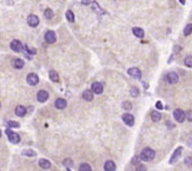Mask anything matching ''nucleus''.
I'll return each instance as SVG.
<instances>
[{"mask_svg": "<svg viewBox=\"0 0 192 171\" xmlns=\"http://www.w3.org/2000/svg\"><path fill=\"white\" fill-rule=\"evenodd\" d=\"M156 157V152L151 148H146L142 150L141 155H140V159H142L143 161H151L153 158Z\"/></svg>", "mask_w": 192, "mask_h": 171, "instance_id": "nucleus-1", "label": "nucleus"}, {"mask_svg": "<svg viewBox=\"0 0 192 171\" xmlns=\"http://www.w3.org/2000/svg\"><path fill=\"white\" fill-rule=\"evenodd\" d=\"M27 82L30 86H36L39 82V78H38V76L36 73H29L27 76Z\"/></svg>", "mask_w": 192, "mask_h": 171, "instance_id": "nucleus-8", "label": "nucleus"}, {"mask_svg": "<svg viewBox=\"0 0 192 171\" xmlns=\"http://www.w3.org/2000/svg\"><path fill=\"white\" fill-rule=\"evenodd\" d=\"M180 2H181V3H182V5H184V2H185V1H184V0H180Z\"/></svg>", "mask_w": 192, "mask_h": 171, "instance_id": "nucleus-41", "label": "nucleus"}, {"mask_svg": "<svg viewBox=\"0 0 192 171\" xmlns=\"http://www.w3.org/2000/svg\"><path fill=\"white\" fill-rule=\"evenodd\" d=\"M122 108H123L124 110H131V109H132V103L129 102V101H124V102L122 103Z\"/></svg>", "mask_w": 192, "mask_h": 171, "instance_id": "nucleus-26", "label": "nucleus"}, {"mask_svg": "<svg viewBox=\"0 0 192 171\" xmlns=\"http://www.w3.org/2000/svg\"><path fill=\"white\" fill-rule=\"evenodd\" d=\"M167 81L170 83V85H174V83H177L179 81V76L178 73H176V72H169L168 75H167Z\"/></svg>", "mask_w": 192, "mask_h": 171, "instance_id": "nucleus-5", "label": "nucleus"}, {"mask_svg": "<svg viewBox=\"0 0 192 171\" xmlns=\"http://www.w3.org/2000/svg\"><path fill=\"white\" fill-rule=\"evenodd\" d=\"M72 164H73V162H72L71 159H66L64 161V167H67V168H70V167H72Z\"/></svg>", "mask_w": 192, "mask_h": 171, "instance_id": "nucleus-30", "label": "nucleus"}, {"mask_svg": "<svg viewBox=\"0 0 192 171\" xmlns=\"http://www.w3.org/2000/svg\"><path fill=\"white\" fill-rule=\"evenodd\" d=\"M55 106L57 109H64V108L67 107V101L64 99H57L55 101Z\"/></svg>", "mask_w": 192, "mask_h": 171, "instance_id": "nucleus-17", "label": "nucleus"}, {"mask_svg": "<svg viewBox=\"0 0 192 171\" xmlns=\"http://www.w3.org/2000/svg\"><path fill=\"white\" fill-rule=\"evenodd\" d=\"M115 169H117V167H115V163L113 161L108 160L107 162L105 163V170L106 171H115Z\"/></svg>", "mask_w": 192, "mask_h": 171, "instance_id": "nucleus-16", "label": "nucleus"}, {"mask_svg": "<svg viewBox=\"0 0 192 171\" xmlns=\"http://www.w3.org/2000/svg\"><path fill=\"white\" fill-rule=\"evenodd\" d=\"M192 31V25H188L184 29V36H189Z\"/></svg>", "mask_w": 192, "mask_h": 171, "instance_id": "nucleus-29", "label": "nucleus"}, {"mask_svg": "<svg viewBox=\"0 0 192 171\" xmlns=\"http://www.w3.org/2000/svg\"><path fill=\"white\" fill-rule=\"evenodd\" d=\"M185 163L188 164V166H191V158H187V159H185Z\"/></svg>", "mask_w": 192, "mask_h": 171, "instance_id": "nucleus-38", "label": "nucleus"}, {"mask_svg": "<svg viewBox=\"0 0 192 171\" xmlns=\"http://www.w3.org/2000/svg\"><path fill=\"white\" fill-rule=\"evenodd\" d=\"M6 133L8 135V139H9V141L12 143H19L20 142V137L18 133H16L14 131H11V130H7L6 131Z\"/></svg>", "mask_w": 192, "mask_h": 171, "instance_id": "nucleus-2", "label": "nucleus"}, {"mask_svg": "<svg viewBox=\"0 0 192 171\" xmlns=\"http://www.w3.org/2000/svg\"><path fill=\"white\" fill-rule=\"evenodd\" d=\"M10 48H11V50L16 51V52H19V51H22L25 49V46L19 40H14L10 43Z\"/></svg>", "mask_w": 192, "mask_h": 171, "instance_id": "nucleus-4", "label": "nucleus"}, {"mask_svg": "<svg viewBox=\"0 0 192 171\" xmlns=\"http://www.w3.org/2000/svg\"><path fill=\"white\" fill-rule=\"evenodd\" d=\"M156 108H158V109H162V103H161V102H160V101H158V102H156Z\"/></svg>", "mask_w": 192, "mask_h": 171, "instance_id": "nucleus-39", "label": "nucleus"}, {"mask_svg": "<svg viewBox=\"0 0 192 171\" xmlns=\"http://www.w3.org/2000/svg\"><path fill=\"white\" fill-rule=\"evenodd\" d=\"M128 73L135 79H141V71L138 68H130L128 70Z\"/></svg>", "mask_w": 192, "mask_h": 171, "instance_id": "nucleus-13", "label": "nucleus"}, {"mask_svg": "<svg viewBox=\"0 0 192 171\" xmlns=\"http://www.w3.org/2000/svg\"><path fill=\"white\" fill-rule=\"evenodd\" d=\"M0 137H1V130H0Z\"/></svg>", "mask_w": 192, "mask_h": 171, "instance_id": "nucleus-43", "label": "nucleus"}, {"mask_svg": "<svg viewBox=\"0 0 192 171\" xmlns=\"http://www.w3.org/2000/svg\"><path fill=\"white\" fill-rule=\"evenodd\" d=\"M66 17H67L68 21H70V22L74 21V14H73V12H72L71 10H68V11L66 12Z\"/></svg>", "mask_w": 192, "mask_h": 171, "instance_id": "nucleus-23", "label": "nucleus"}, {"mask_svg": "<svg viewBox=\"0 0 192 171\" xmlns=\"http://www.w3.org/2000/svg\"><path fill=\"white\" fill-rule=\"evenodd\" d=\"M122 120L123 122L129 126V127H132L133 124H135V118H133V116L130 114H124L122 116Z\"/></svg>", "mask_w": 192, "mask_h": 171, "instance_id": "nucleus-6", "label": "nucleus"}, {"mask_svg": "<svg viewBox=\"0 0 192 171\" xmlns=\"http://www.w3.org/2000/svg\"><path fill=\"white\" fill-rule=\"evenodd\" d=\"M49 78L53 81V82H58L59 81V76H58V73L55 70H51L49 71Z\"/></svg>", "mask_w": 192, "mask_h": 171, "instance_id": "nucleus-22", "label": "nucleus"}, {"mask_svg": "<svg viewBox=\"0 0 192 171\" xmlns=\"http://www.w3.org/2000/svg\"><path fill=\"white\" fill-rule=\"evenodd\" d=\"M67 171H70V169H68V168H67Z\"/></svg>", "mask_w": 192, "mask_h": 171, "instance_id": "nucleus-42", "label": "nucleus"}, {"mask_svg": "<svg viewBox=\"0 0 192 171\" xmlns=\"http://www.w3.org/2000/svg\"><path fill=\"white\" fill-rule=\"evenodd\" d=\"M0 107H1V103H0Z\"/></svg>", "mask_w": 192, "mask_h": 171, "instance_id": "nucleus-44", "label": "nucleus"}, {"mask_svg": "<svg viewBox=\"0 0 192 171\" xmlns=\"http://www.w3.org/2000/svg\"><path fill=\"white\" fill-rule=\"evenodd\" d=\"M191 116H192V112H191V111H190V110H189V111L187 112V114H185V117H187V119H188L189 121H191V119H192Z\"/></svg>", "mask_w": 192, "mask_h": 171, "instance_id": "nucleus-37", "label": "nucleus"}, {"mask_svg": "<svg viewBox=\"0 0 192 171\" xmlns=\"http://www.w3.org/2000/svg\"><path fill=\"white\" fill-rule=\"evenodd\" d=\"M184 62H185V66H187V67H191V66H192V58H191V56H188V57L185 58Z\"/></svg>", "mask_w": 192, "mask_h": 171, "instance_id": "nucleus-32", "label": "nucleus"}, {"mask_svg": "<svg viewBox=\"0 0 192 171\" xmlns=\"http://www.w3.org/2000/svg\"><path fill=\"white\" fill-rule=\"evenodd\" d=\"M26 50L28 51V53H31V55H36V49H33V48H28V47H25Z\"/></svg>", "mask_w": 192, "mask_h": 171, "instance_id": "nucleus-34", "label": "nucleus"}, {"mask_svg": "<svg viewBox=\"0 0 192 171\" xmlns=\"http://www.w3.org/2000/svg\"><path fill=\"white\" fill-rule=\"evenodd\" d=\"M23 66H25V62H23L22 59L16 58V59L12 60V67L16 68V69H21V68H23Z\"/></svg>", "mask_w": 192, "mask_h": 171, "instance_id": "nucleus-14", "label": "nucleus"}, {"mask_svg": "<svg viewBox=\"0 0 192 171\" xmlns=\"http://www.w3.org/2000/svg\"><path fill=\"white\" fill-rule=\"evenodd\" d=\"M79 171H92L91 170V167L88 163H81L79 167Z\"/></svg>", "mask_w": 192, "mask_h": 171, "instance_id": "nucleus-24", "label": "nucleus"}, {"mask_svg": "<svg viewBox=\"0 0 192 171\" xmlns=\"http://www.w3.org/2000/svg\"><path fill=\"white\" fill-rule=\"evenodd\" d=\"M93 7L96 8L94 10H96V11H98L99 14H105V11H103V10H101V8L98 6V3H97V2H93Z\"/></svg>", "mask_w": 192, "mask_h": 171, "instance_id": "nucleus-33", "label": "nucleus"}, {"mask_svg": "<svg viewBox=\"0 0 192 171\" xmlns=\"http://www.w3.org/2000/svg\"><path fill=\"white\" fill-rule=\"evenodd\" d=\"M14 112H16V114L18 117H23V116H26V114H27V109H26V107H23V106H17Z\"/></svg>", "mask_w": 192, "mask_h": 171, "instance_id": "nucleus-15", "label": "nucleus"}, {"mask_svg": "<svg viewBox=\"0 0 192 171\" xmlns=\"http://www.w3.org/2000/svg\"><path fill=\"white\" fill-rule=\"evenodd\" d=\"M130 93H131V96H132V97H138V94H139V90H138V88H135V87L131 88V91H130Z\"/></svg>", "mask_w": 192, "mask_h": 171, "instance_id": "nucleus-31", "label": "nucleus"}, {"mask_svg": "<svg viewBox=\"0 0 192 171\" xmlns=\"http://www.w3.org/2000/svg\"><path fill=\"white\" fill-rule=\"evenodd\" d=\"M44 17L48 18V19H51V18L53 17V11H52L50 8L46 9V10H44Z\"/></svg>", "mask_w": 192, "mask_h": 171, "instance_id": "nucleus-25", "label": "nucleus"}, {"mask_svg": "<svg viewBox=\"0 0 192 171\" xmlns=\"http://www.w3.org/2000/svg\"><path fill=\"white\" fill-rule=\"evenodd\" d=\"M137 171H147V168L143 166V164H139L137 167Z\"/></svg>", "mask_w": 192, "mask_h": 171, "instance_id": "nucleus-35", "label": "nucleus"}, {"mask_svg": "<svg viewBox=\"0 0 192 171\" xmlns=\"http://www.w3.org/2000/svg\"><path fill=\"white\" fill-rule=\"evenodd\" d=\"M151 119L153 122H158L161 120V114L158 111H152L151 112Z\"/></svg>", "mask_w": 192, "mask_h": 171, "instance_id": "nucleus-21", "label": "nucleus"}, {"mask_svg": "<svg viewBox=\"0 0 192 171\" xmlns=\"http://www.w3.org/2000/svg\"><path fill=\"white\" fill-rule=\"evenodd\" d=\"M8 126L11 127V128H19V127H20L19 122H17V121H9L8 122Z\"/></svg>", "mask_w": 192, "mask_h": 171, "instance_id": "nucleus-28", "label": "nucleus"}, {"mask_svg": "<svg viewBox=\"0 0 192 171\" xmlns=\"http://www.w3.org/2000/svg\"><path fill=\"white\" fill-rule=\"evenodd\" d=\"M132 32H133V35H135V37H138V38H142V37L144 36V31H143L141 28L135 27V28L132 29Z\"/></svg>", "mask_w": 192, "mask_h": 171, "instance_id": "nucleus-20", "label": "nucleus"}, {"mask_svg": "<svg viewBox=\"0 0 192 171\" xmlns=\"http://www.w3.org/2000/svg\"><path fill=\"white\" fill-rule=\"evenodd\" d=\"M27 22L30 27H37L39 25V18L37 17L36 14H30L27 19Z\"/></svg>", "mask_w": 192, "mask_h": 171, "instance_id": "nucleus-9", "label": "nucleus"}, {"mask_svg": "<svg viewBox=\"0 0 192 171\" xmlns=\"http://www.w3.org/2000/svg\"><path fill=\"white\" fill-rule=\"evenodd\" d=\"M22 155L28 156V157H35V156H36V152H35L33 150H25V151L22 152Z\"/></svg>", "mask_w": 192, "mask_h": 171, "instance_id": "nucleus-27", "label": "nucleus"}, {"mask_svg": "<svg viewBox=\"0 0 192 171\" xmlns=\"http://www.w3.org/2000/svg\"><path fill=\"white\" fill-rule=\"evenodd\" d=\"M140 161V157H138V156H135V157H133V159H132V161H131V163L132 164H137L138 162Z\"/></svg>", "mask_w": 192, "mask_h": 171, "instance_id": "nucleus-36", "label": "nucleus"}, {"mask_svg": "<svg viewBox=\"0 0 192 171\" xmlns=\"http://www.w3.org/2000/svg\"><path fill=\"white\" fill-rule=\"evenodd\" d=\"M91 91H93L94 93H97V94H100V93H102L103 91V87L102 85L100 83V82H93L92 85H91Z\"/></svg>", "mask_w": 192, "mask_h": 171, "instance_id": "nucleus-12", "label": "nucleus"}, {"mask_svg": "<svg viewBox=\"0 0 192 171\" xmlns=\"http://www.w3.org/2000/svg\"><path fill=\"white\" fill-rule=\"evenodd\" d=\"M49 98V93L44 90H40L39 92L37 93V99L39 102H46Z\"/></svg>", "mask_w": 192, "mask_h": 171, "instance_id": "nucleus-10", "label": "nucleus"}, {"mask_svg": "<svg viewBox=\"0 0 192 171\" xmlns=\"http://www.w3.org/2000/svg\"><path fill=\"white\" fill-rule=\"evenodd\" d=\"M39 166L44 169V170H48L50 169V167H51V163H50L49 160H47V159H40L39 160Z\"/></svg>", "mask_w": 192, "mask_h": 171, "instance_id": "nucleus-18", "label": "nucleus"}, {"mask_svg": "<svg viewBox=\"0 0 192 171\" xmlns=\"http://www.w3.org/2000/svg\"><path fill=\"white\" fill-rule=\"evenodd\" d=\"M44 40H46V42L48 43H53L56 42V40H57V37H56V34L53 32V31H47L46 32V35H44Z\"/></svg>", "mask_w": 192, "mask_h": 171, "instance_id": "nucleus-7", "label": "nucleus"}, {"mask_svg": "<svg viewBox=\"0 0 192 171\" xmlns=\"http://www.w3.org/2000/svg\"><path fill=\"white\" fill-rule=\"evenodd\" d=\"M91 2V0H82V3L83 5H89Z\"/></svg>", "mask_w": 192, "mask_h": 171, "instance_id": "nucleus-40", "label": "nucleus"}, {"mask_svg": "<svg viewBox=\"0 0 192 171\" xmlns=\"http://www.w3.org/2000/svg\"><path fill=\"white\" fill-rule=\"evenodd\" d=\"M173 116H174V119L178 122H180V123H182V122L184 121L185 112L183 110H181V109H176L174 112H173Z\"/></svg>", "mask_w": 192, "mask_h": 171, "instance_id": "nucleus-3", "label": "nucleus"}, {"mask_svg": "<svg viewBox=\"0 0 192 171\" xmlns=\"http://www.w3.org/2000/svg\"><path fill=\"white\" fill-rule=\"evenodd\" d=\"M181 152H182V147H179L178 149H176V151L173 152V155H172V157L170 159V163H173V162L178 161L180 156H181Z\"/></svg>", "mask_w": 192, "mask_h": 171, "instance_id": "nucleus-11", "label": "nucleus"}, {"mask_svg": "<svg viewBox=\"0 0 192 171\" xmlns=\"http://www.w3.org/2000/svg\"><path fill=\"white\" fill-rule=\"evenodd\" d=\"M82 98L85 101H91L93 99V92L91 90H85L83 93H82Z\"/></svg>", "mask_w": 192, "mask_h": 171, "instance_id": "nucleus-19", "label": "nucleus"}]
</instances>
